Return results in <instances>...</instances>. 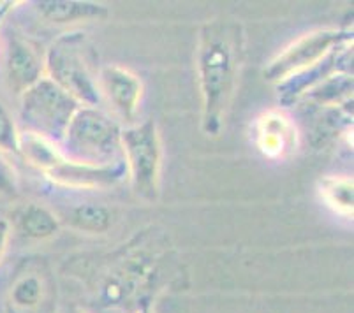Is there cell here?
<instances>
[{"mask_svg":"<svg viewBox=\"0 0 354 313\" xmlns=\"http://www.w3.org/2000/svg\"><path fill=\"white\" fill-rule=\"evenodd\" d=\"M69 225L88 234H104L113 225V211L97 202H82L69 211Z\"/></svg>","mask_w":354,"mask_h":313,"instance_id":"obj_16","label":"cell"},{"mask_svg":"<svg viewBox=\"0 0 354 313\" xmlns=\"http://www.w3.org/2000/svg\"><path fill=\"white\" fill-rule=\"evenodd\" d=\"M120 143L133 192L143 201L156 202L162 171V143L156 122L147 120L122 129Z\"/></svg>","mask_w":354,"mask_h":313,"instance_id":"obj_4","label":"cell"},{"mask_svg":"<svg viewBox=\"0 0 354 313\" xmlns=\"http://www.w3.org/2000/svg\"><path fill=\"white\" fill-rule=\"evenodd\" d=\"M346 43H353V30L321 28V30L308 32L289 44L279 57L273 58L265 69V79L279 85L288 77L321 62L335 48Z\"/></svg>","mask_w":354,"mask_h":313,"instance_id":"obj_6","label":"cell"},{"mask_svg":"<svg viewBox=\"0 0 354 313\" xmlns=\"http://www.w3.org/2000/svg\"><path fill=\"white\" fill-rule=\"evenodd\" d=\"M305 97L319 106L347 104L349 99L353 101V76L347 73L333 74L312 88Z\"/></svg>","mask_w":354,"mask_h":313,"instance_id":"obj_18","label":"cell"},{"mask_svg":"<svg viewBox=\"0 0 354 313\" xmlns=\"http://www.w3.org/2000/svg\"><path fill=\"white\" fill-rule=\"evenodd\" d=\"M12 8H15L12 2H0V25H2L4 18L9 15V11H11Z\"/></svg>","mask_w":354,"mask_h":313,"instance_id":"obj_22","label":"cell"},{"mask_svg":"<svg viewBox=\"0 0 354 313\" xmlns=\"http://www.w3.org/2000/svg\"><path fill=\"white\" fill-rule=\"evenodd\" d=\"M245 53V34L233 19H210L198 32L196 70L201 93V129L210 137L222 132L236 92Z\"/></svg>","mask_w":354,"mask_h":313,"instance_id":"obj_1","label":"cell"},{"mask_svg":"<svg viewBox=\"0 0 354 313\" xmlns=\"http://www.w3.org/2000/svg\"><path fill=\"white\" fill-rule=\"evenodd\" d=\"M140 313H150V312H148V310L147 308H145V310H141V312Z\"/></svg>","mask_w":354,"mask_h":313,"instance_id":"obj_23","label":"cell"},{"mask_svg":"<svg viewBox=\"0 0 354 313\" xmlns=\"http://www.w3.org/2000/svg\"><path fill=\"white\" fill-rule=\"evenodd\" d=\"M20 193V182L8 153L0 151V198H16Z\"/></svg>","mask_w":354,"mask_h":313,"instance_id":"obj_20","label":"cell"},{"mask_svg":"<svg viewBox=\"0 0 354 313\" xmlns=\"http://www.w3.org/2000/svg\"><path fill=\"white\" fill-rule=\"evenodd\" d=\"M80 108L82 104L76 99L43 76L20 95L21 131L34 132L60 144Z\"/></svg>","mask_w":354,"mask_h":313,"instance_id":"obj_5","label":"cell"},{"mask_svg":"<svg viewBox=\"0 0 354 313\" xmlns=\"http://www.w3.org/2000/svg\"><path fill=\"white\" fill-rule=\"evenodd\" d=\"M18 155H21L32 167L44 174L62 159L59 144L28 131H20Z\"/></svg>","mask_w":354,"mask_h":313,"instance_id":"obj_15","label":"cell"},{"mask_svg":"<svg viewBox=\"0 0 354 313\" xmlns=\"http://www.w3.org/2000/svg\"><path fill=\"white\" fill-rule=\"evenodd\" d=\"M44 76L37 51L20 35H9L4 50V82L9 92L20 97Z\"/></svg>","mask_w":354,"mask_h":313,"instance_id":"obj_10","label":"cell"},{"mask_svg":"<svg viewBox=\"0 0 354 313\" xmlns=\"http://www.w3.org/2000/svg\"><path fill=\"white\" fill-rule=\"evenodd\" d=\"M48 296V285L44 275L39 271L28 269L12 280L8 290L9 313H34L41 308Z\"/></svg>","mask_w":354,"mask_h":313,"instance_id":"obj_14","label":"cell"},{"mask_svg":"<svg viewBox=\"0 0 354 313\" xmlns=\"http://www.w3.org/2000/svg\"><path fill=\"white\" fill-rule=\"evenodd\" d=\"M11 224H9V218L0 217V263L4 260L6 252H8L9 240H11Z\"/></svg>","mask_w":354,"mask_h":313,"instance_id":"obj_21","label":"cell"},{"mask_svg":"<svg viewBox=\"0 0 354 313\" xmlns=\"http://www.w3.org/2000/svg\"><path fill=\"white\" fill-rule=\"evenodd\" d=\"M97 85L102 102L113 109L122 122H134L143 99V83L133 70L122 66H102L97 70Z\"/></svg>","mask_w":354,"mask_h":313,"instance_id":"obj_7","label":"cell"},{"mask_svg":"<svg viewBox=\"0 0 354 313\" xmlns=\"http://www.w3.org/2000/svg\"><path fill=\"white\" fill-rule=\"evenodd\" d=\"M53 185L74 190H104L111 189L127 176L124 160L108 166L83 164L64 157L44 174Z\"/></svg>","mask_w":354,"mask_h":313,"instance_id":"obj_8","label":"cell"},{"mask_svg":"<svg viewBox=\"0 0 354 313\" xmlns=\"http://www.w3.org/2000/svg\"><path fill=\"white\" fill-rule=\"evenodd\" d=\"M18 140H20V129L9 109L0 102V151L18 155Z\"/></svg>","mask_w":354,"mask_h":313,"instance_id":"obj_19","label":"cell"},{"mask_svg":"<svg viewBox=\"0 0 354 313\" xmlns=\"http://www.w3.org/2000/svg\"><path fill=\"white\" fill-rule=\"evenodd\" d=\"M319 193L324 205L340 217L353 218L354 183L349 176H324L319 182Z\"/></svg>","mask_w":354,"mask_h":313,"instance_id":"obj_17","label":"cell"},{"mask_svg":"<svg viewBox=\"0 0 354 313\" xmlns=\"http://www.w3.org/2000/svg\"><path fill=\"white\" fill-rule=\"evenodd\" d=\"M122 127L113 116L101 108L82 106L69 122L60 141L64 157L76 162L108 166L120 162Z\"/></svg>","mask_w":354,"mask_h":313,"instance_id":"obj_3","label":"cell"},{"mask_svg":"<svg viewBox=\"0 0 354 313\" xmlns=\"http://www.w3.org/2000/svg\"><path fill=\"white\" fill-rule=\"evenodd\" d=\"M353 60V43H346L342 46L335 48L331 53L317 62L315 66L288 77L286 82L279 83V97L284 106H291L304 99L312 88L323 83L326 77L337 73H344V66Z\"/></svg>","mask_w":354,"mask_h":313,"instance_id":"obj_11","label":"cell"},{"mask_svg":"<svg viewBox=\"0 0 354 313\" xmlns=\"http://www.w3.org/2000/svg\"><path fill=\"white\" fill-rule=\"evenodd\" d=\"M44 76L82 106L102 104L97 85V70L92 66V51L83 32H66L46 51Z\"/></svg>","mask_w":354,"mask_h":313,"instance_id":"obj_2","label":"cell"},{"mask_svg":"<svg viewBox=\"0 0 354 313\" xmlns=\"http://www.w3.org/2000/svg\"><path fill=\"white\" fill-rule=\"evenodd\" d=\"M9 224L11 231H16L21 238L32 241L50 240L60 231V220L57 215L39 202H27L16 208Z\"/></svg>","mask_w":354,"mask_h":313,"instance_id":"obj_12","label":"cell"},{"mask_svg":"<svg viewBox=\"0 0 354 313\" xmlns=\"http://www.w3.org/2000/svg\"><path fill=\"white\" fill-rule=\"evenodd\" d=\"M252 140L263 157L281 160L295 153L300 134L288 113L282 109H266L254 120Z\"/></svg>","mask_w":354,"mask_h":313,"instance_id":"obj_9","label":"cell"},{"mask_svg":"<svg viewBox=\"0 0 354 313\" xmlns=\"http://www.w3.org/2000/svg\"><path fill=\"white\" fill-rule=\"evenodd\" d=\"M35 9L46 21L57 25L101 21L109 15L106 6L97 2H82V0H41L35 2Z\"/></svg>","mask_w":354,"mask_h":313,"instance_id":"obj_13","label":"cell"}]
</instances>
